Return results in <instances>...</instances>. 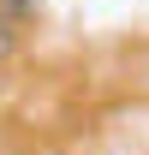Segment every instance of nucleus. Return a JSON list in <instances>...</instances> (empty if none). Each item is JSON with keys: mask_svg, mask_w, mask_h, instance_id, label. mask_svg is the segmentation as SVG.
<instances>
[{"mask_svg": "<svg viewBox=\"0 0 149 155\" xmlns=\"http://www.w3.org/2000/svg\"><path fill=\"white\" fill-rule=\"evenodd\" d=\"M42 12V0H0V18H12V24H30Z\"/></svg>", "mask_w": 149, "mask_h": 155, "instance_id": "1", "label": "nucleus"}, {"mask_svg": "<svg viewBox=\"0 0 149 155\" xmlns=\"http://www.w3.org/2000/svg\"><path fill=\"white\" fill-rule=\"evenodd\" d=\"M18 30H24V24H12V18H0V60H6L12 48H18Z\"/></svg>", "mask_w": 149, "mask_h": 155, "instance_id": "2", "label": "nucleus"}]
</instances>
